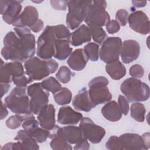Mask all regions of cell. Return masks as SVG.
Listing matches in <instances>:
<instances>
[{
  "label": "cell",
  "mask_w": 150,
  "mask_h": 150,
  "mask_svg": "<svg viewBox=\"0 0 150 150\" xmlns=\"http://www.w3.org/2000/svg\"><path fill=\"white\" fill-rule=\"evenodd\" d=\"M90 1L74 0L67 2L69 11L66 16V23L70 29L77 28L84 20Z\"/></svg>",
  "instance_id": "7"
},
{
  "label": "cell",
  "mask_w": 150,
  "mask_h": 150,
  "mask_svg": "<svg viewBox=\"0 0 150 150\" xmlns=\"http://www.w3.org/2000/svg\"><path fill=\"white\" fill-rule=\"evenodd\" d=\"M140 53L139 44L134 40L124 41L120 52V56L123 63L128 64L138 59Z\"/></svg>",
  "instance_id": "16"
},
{
  "label": "cell",
  "mask_w": 150,
  "mask_h": 150,
  "mask_svg": "<svg viewBox=\"0 0 150 150\" xmlns=\"http://www.w3.org/2000/svg\"><path fill=\"white\" fill-rule=\"evenodd\" d=\"M124 149L146 150V148L141 136L137 134L125 133L121 135Z\"/></svg>",
  "instance_id": "21"
},
{
  "label": "cell",
  "mask_w": 150,
  "mask_h": 150,
  "mask_svg": "<svg viewBox=\"0 0 150 150\" xmlns=\"http://www.w3.org/2000/svg\"><path fill=\"white\" fill-rule=\"evenodd\" d=\"M122 40L119 37H109L102 44L99 56L107 64L119 60V56L122 47Z\"/></svg>",
  "instance_id": "10"
},
{
  "label": "cell",
  "mask_w": 150,
  "mask_h": 150,
  "mask_svg": "<svg viewBox=\"0 0 150 150\" xmlns=\"http://www.w3.org/2000/svg\"><path fill=\"white\" fill-rule=\"evenodd\" d=\"M53 97L58 105H65L70 103L72 94L67 88L62 87L60 90L53 94Z\"/></svg>",
  "instance_id": "30"
},
{
  "label": "cell",
  "mask_w": 150,
  "mask_h": 150,
  "mask_svg": "<svg viewBox=\"0 0 150 150\" xmlns=\"http://www.w3.org/2000/svg\"><path fill=\"white\" fill-rule=\"evenodd\" d=\"M58 63L53 59L41 60L36 57H32L25 62V74L32 82L40 80L54 73L58 68Z\"/></svg>",
  "instance_id": "2"
},
{
  "label": "cell",
  "mask_w": 150,
  "mask_h": 150,
  "mask_svg": "<svg viewBox=\"0 0 150 150\" xmlns=\"http://www.w3.org/2000/svg\"><path fill=\"white\" fill-rule=\"evenodd\" d=\"M99 46L95 43H89L84 47V52L88 59L93 62H96L98 59Z\"/></svg>",
  "instance_id": "33"
},
{
  "label": "cell",
  "mask_w": 150,
  "mask_h": 150,
  "mask_svg": "<svg viewBox=\"0 0 150 150\" xmlns=\"http://www.w3.org/2000/svg\"><path fill=\"white\" fill-rule=\"evenodd\" d=\"M90 148V144L87 141V139L84 137L80 142L77 143L74 147V149H88Z\"/></svg>",
  "instance_id": "45"
},
{
  "label": "cell",
  "mask_w": 150,
  "mask_h": 150,
  "mask_svg": "<svg viewBox=\"0 0 150 150\" xmlns=\"http://www.w3.org/2000/svg\"><path fill=\"white\" fill-rule=\"evenodd\" d=\"M2 150H21L20 145L18 142H9L4 145L1 148Z\"/></svg>",
  "instance_id": "46"
},
{
  "label": "cell",
  "mask_w": 150,
  "mask_h": 150,
  "mask_svg": "<svg viewBox=\"0 0 150 150\" xmlns=\"http://www.w3.org/2000/svg\"><path fill=\"white\" fill-rule=\"evenodd\" d=\"M22 120L19 115L15 114V115H12L6 121V125L8 128L11 129H16L20 127L21 125Z\"/></svg>",
  "instance_id": "38"
},
{
  "label": "cell",
  "mask_w": 150,
  "mask_h": 150,
  "mask_svg": "<svg viewBox=\"0 0 150 150\" xmlns=\"http://www.w3.org/2000/svg\"><path fill=\"white\" fill-rule=\"evenodd\" d=\"M88 61V58L82 49H77L70 55L67 63L73 70L81 71L84 69Z\"/></svg>",
  "instance_id": "23"
},
{
  "label": "cell",
  "mask_w": 150,
  "mask_h": 150,
  "mask_svg": "<svg viewBox=\"0 0 150 150\" xmlns=\"http://www.w3.org/2000/svg\"><path fill=\"white\" fill-rule=\"evenodd\" d=\"M53 30L57 39H65L70 42L71 33L69 29L64 25H58L52 26Z\"/></svg>",
  "instance_id": "34"
},
{
  "label": "cell",
  "mask_w": 150,
  "mask_h": 150,
  "mask_svg": "<svg viewBox=\"0 0 150 150\" xmlns=\"http://www.w3.org/2000/svg\"><path fill=\"white\" fill-rule=\"evenodd\" d=\"M118 104L122 114L126 115L129 111V104L127 99L123 96L120 95L118 99Z\"/></svg>",
  "instance_id": "41"
},
{
  "label": "cell",
  "mask_w": 150,
  "mask_h": 150,
  "mask_svg": "<svg viewBox=\"0 0 150 150\" xmlns=\"http://www.w3.org/2000/svg\"><path fill=\"white\" fill-rule=\"evenodd\" d=\"M43 26H44L43 22L42 20L39 19L37 23L35 24L32 27H31L30 29L34 32H39L42 30V29L43 28Z\"/></svg>",
  "instance_id": "47"
},
{
  "label": "cell",
  "mask_w": 150,
  "mask_h": 150,
  "mask_svg": "<svg viewBox=\"0 0 150 150\" xmlns=\"http://www.w3.org/2000/svg\"><path fill=\"white\" fill-rule=\"evenodd\" d=\"M39 125L47 130L53 129L55 124V109L53 104H47L43 107L38 114Z\"/></svg>",
  "instance_id": "17"
},
{
  "label": "cell",
  "mask_w": 150,
  "mask_h": 150,
  "mask_svg": "<svg viewBox=\"0 0 150 150\" xmlns=\"http://www.w3.org/2000/svg\"><path fill=\"white\" fill-rule=\"evenodd\" d=\"M67 1H50V4L56 10L64 11L67 6Z\"/></svg>",
  "instance_id": "44"
},
{
  "label": "cell",
  "mask_w": 150,
  "mask_h": 150,
  "mask_svg": "<svg viewBox=\"0 0 150 150\" xmlns=\"http://www.w3.org/2000/svg\"><path fill=\"white\" fill-rule=\"evenodd\" d=\"M106 29L110 34L118 32L120 29V25L116 20H111L106 25Z\"/></svg>",
  "instance_id": "43"
},
{
  "label": "cell",
  "mask_w": 150,
  "mask_h": 150,
  "mask_svg": "<svg viewBox=\"0 0 150 150\" xmlns=\"http://www.w3.org/2000/svg\"><path fill=\"white\" fill-rule=\"evenodd\" d=\"M107 149L110 150H122L123 144L120 137L111 136L109 138L105 144Z\"/></svg>",
  "instance_id": "37"
},
{
  "label": "cell",
  "mask_w": 150,
  "mask_h": 150,
  "mask_svg": "<svg viewBox=\"0 0 150 150\" xmlns=\"http://www.w3.org/2000/svg\"><path fill=\"white\" fill-rule=\"evenodd\" d=\"M105 70L108 75L115 80L122 79L126 74L125 66L119 60L107 64L105 66Z\"/></svg>",
  "instance_id": "29"
},
{
  "label": "cell",
  "mask_w": 150,
  "mask_h": 150,
  "mask_svg": "<svg viewBox=\"0 0 150 150\" xmlns=\"http://www.w3.org/2000/svg\"><path fill=\"white\" fill-rule=\"evenodd\" d=\"M74 75V73L65 66H61L57 73L56 74V78L62 83H67L71 80V77Z\"/></svg>",
  "instance_id": "36"
},
{
  "label": "cell",
  "mask_w": 150,
  "mask_h": 150,
  "mask_svg": "<svg viewBox=\"0 0 150 150\" xmlns=\"http://www.w3.org/2000/svg\"><path fill=\"white\" fill-rule=\"evenodd\" d=\"M120 89L130 102L145 101L149 97V86L137 78L127 79L121 84Z\"/></svg>",
  "instance_id": "3"
},
{
  "label": "cell",
  "mask_w": 150,
  "mask_h": 150,
  "mask_svg": "<svg viewBox=\"0 0 150 150\" xmlns=\"http://www.w3.org/2000/svg\"><path fill=\"white\" fill-rule=\"evenodd\" d=\"M74 108L79 111H90L96 106L92 103L87 88H81L74 97L72 103Z\"/></svg>",
  "instance_id": "20"
},
{
  "label": "cell",
  "mask_w": 150,
  "mask_h": 150,
  "mask_svg": "<svg viewBox=\"0 0 150 150\" xmlns=\"http://www.w3.org/2000/svg\"><path fill=\"white\" fill-rule=\"evenodd\" d=\"M22 1H1L0 11L3 20L9 25H13L18 19L22 10Z\"/></svg>",
  "instance_id": "12"
},
{
  "label": "cell",
  "mask_w": 150,
  "mask_h": 150,
  "mask_svg": "<svg viewBox=\"0 0 150 150\" xmlns=\"http://www.w3.org/2000/svg\"><path fill=\"white\" fill-rule=\"evenodd\" d=\"M128 13L126 10L124 9H121L117 11L115 15V19H117L116 21L119 23V24L124 26H125L128 22Z\"/></svg>",
  "instance_id": "39"
},
{
  "label": "cell",
  "mask_w": 150,
  "mask_h": 150,
  "mask_svg": "<svg viewBox=\"0 0 150 150\" xmlns=\"http://www.w3.org/2000/svg\"><path fill=\"white\" fill-rule=\"evenodd\" d=\"M79 127L83 136L93 144L100 142L105 134V131L103 127L96 125L87 117H83Z\"/></svg>",
  "instance_id": "11"
},
{
  "label": "cell",
  "mask_w": 150,
  "mask_h": 150,
  "mask_svg": "<svg viewBox=\"0 0 150 150\" xmlns=\"http://www.w3.org/2000/svg\"><path fill=\"white\" fill-rule=\"evenodd\" d=\"M129 27L137 33L146 35L149 33V21L147 15L142 11H136L131 13L128 18Z\"/></svg>",
  "instance_id": "14"
},
{
  "label": "cell",
  "mask_w": 150,
  "mask_h": 150,
  "mask_svg": "<svg viewBox=\"0 0 150 150\" xmlns=\"http://www.w3.org/2000/svg\"><path fill=\"white\" fill-rule=\"evenodd\" d=\"M6 105L3 103V102H1V120H3L5 117L7 116L8 114V111L6 109Z\"/></svg>",
  "instance_id": "49"
},
{
  "label": "cell",
  "mask_w": 150,
  "mask_h": 150,
  "mask_svg": "<svg viewBox=\"0 0 150 150\" xmlns=\"http://www.w3.org/2000/svg\"><path fill=\"white\" fill-rule=\"evenodd\" d=\"M49 138L52 139L50 142V146L54 150H71L72 147L63 137L62 134L60 127L56 125L55 128L50 131Z\"/></svg>",
  "instance_id": "22"
},
{
  "label": "cell",
  "mask_w": 150,
  "mask_h": 150,
  "mask_svg": "<svg viewBox=\"0 0 150 150\" xmlns=\"http://www.w3.org/2000/svg\"><path fill=\"white\" fill-rule=\"evenodd\" d=\"M91 38L89 27L85 25H81L71 34L70 43L74 46H78L90 42Z\"/></svg>",
  "instance_id": "24"
},
{
  "label": "cell",
  "mask_w": 150,
  "mask_h": 150,
  "mask_svg": "<svg viewBox=\"0 0 150 150\" xmlns=\"http://www.w3.org/2000/svg\"><path fill=\"white\" fill-rule=\"evenodd\" d=\"M39 122L36 121L35 117L29 118L22 124V127L37 142H44L47 138H49L50 132L39 127Z\"/></svg>",
  "instance_id": "15"
},
{
  "label": "cell",
  "mask_w": 150,
  "mask_h": 150,
  "mask_svg": "<svg viewBox=\"0 0 150 150\" xmlns=\"http://www.w3.org/2000/svg\"><path fill=\"white\" fill-rule=\"evenodd\" d=\"M27 93L30 97L29 105L31 112L38 114L40 109L48 103L49 92L43 87L41 83H36L27 87Z\"/></svg>",
  "instance_id": "9"
},
{
  "label": "cell",
  "mask_w": 150,
  "mask_h": 150,
  "mask_svg": "<svg viewBox=\"0 0 150 150\" xmlns=\"http://www.w3.org/2000/svg\"><path fill=\"white\" fill-rule=\"evenodd\" d=\"M55 40L53 26H47L37 41V55L40 59H52L55 53Z\"/></svg>",
  "instance_id": "8"
},
{
  "label": "cell",
  "mask_w": 150,
  "mask_h": 150,
  "mask_svg": "<svg viewBox=\"0 0 150 150\" xmlns=\"http://www.w3.org/2000/svg\"><path fill=\"white\" fill-rule=\"evenodd\" d=\"M15 139L19 142L21 149L38 150L39 149L37 141L25 129L19 130L18 132Z\"/></svg>",
  "instance_id": "27"
},
{
  "label": "cell",
  "mask_w": 150,
  "mask_h": 150,
  "mask_svg": "<svg viewBox=\"0 0 150 150\" xmlns=\"http://www.w3.org/2000/svg\"><path fill=\"white\" fill-rule=\"evenodd\" d=\"M101 113L105 119L112 122L117 121L122 117V112L118 103L114 100L105 104L101 108Z\"/></svg>",
  "instance_id": "25"
},
{
  "label": "cell",
  "mask_w": 150,
  "mask_h": 150,
  "mask_svg": "<svg viewBox=\"0 0 150 150\" xmlns=\"http://www.w3.org/2000/svg\"><path fill=\"white\" fill-rule=\"evenodd\" d=\"M60 130L63 137L70 144H76L84 137L80 127L66 126L60 128Z\"/></svg>",
  "instance_id": "26"
},
{
  "label": "cell",
  "mask_w": 150,
  "mask_h": 150,
  "mask_svg": "<svg viewBox=\"0 0 150 150\" xmlns=\"http://www.w3.org/2000/svg\"><path fill=\"white\" fill-rule=\"evenodd\" d=\"M12 81L17 87H25L28 84L32 83V81L30 80V79L26 76V74H24L21 76L13 79Z\"/></svg>",
  "instance_id": "42"
},
{
  "label": "cell",
  "mask_w": 150,
  "mask_h": 150,
  "mask_svg": "<svg viewBox=\"0 0 150 150\" xmlns=\"http://www.w3.org/2000/svg\"><path fill=\"white\" fill-rule=\"evenodd\" d=\"M43 87L47 91L55 93L62 88L60 83L53 77H49L41 82Z\"/></svg>",
  "instance_id": "32"
},
{
  "label": "cell",
  "mask_w": 150,
  "mask_h": 150,
  "mask_svg": "<svg viewBox=\"0 0 150 150\" xmlns=\"http://www.w3.org/2000/svg\"><path fill=\"white\" fill-rule=\"evenodd\" d=\"M10 88V85L9 83H1V97L6 94L9 88Z\"/></svg>",
  "instance_id": "48"
},
{
  "label": "cell",
  "mask_w": 150,
  "mask_h": 150,
  "mask_svg": "<svg viewBox=\"0 0 150 150\" xmlns=\"http://www.w3.org/2000/svg\"><path fill=\"white\" fill-rule=\"evenodd\" d=\"M132 3L135 7L141 8V7H144L146 5V1H132Z\"/></svg>",
  "instance_id": "51"
},
{
  "label": "cell",
  "mask_w": 150,
  "mask_h": 150,
  "mask_svg": "<svg viewBox=\"0 0 150 150\" xmlns=\"http://www.w3.org/2000/svg\"><path fill=\"white\" fill-rule=\"evenodd\" d=\"M35 52V38L27 27H15L4 38L1 55L6 60L23 62L32 57Z\"/></svg>",
  "instance_id": "1"
},
{
  "label": "cell",
  "mask_w": 150,
  "mask_h": 150,
  "mask_svg": "<svg viewBox=\"0 0 150 150\" xmlns=\"http://www.w3.org/2000/svg\"><path fill=\"white\" fill-rule=\"evenodd\" d=\"M0 81L1 83H9L13 79L21 76L25 74L23 67L21 62H8L3 64V61L1 60Z\"/></svg>",
  "instance_id": "13"
},
{
  "label": "cell",
  "mask_w": 150,
  "mask_h": 150,
  "mask_svg": "<svg viewBox=\"0 0 150 150\" xmlns=\"http://www.w3.org/2000/svg\"><path fill=\"white\" fill-rule=\"evenodd\" d=\"M108 84L107 79L103 76L96 77L88 83L89 96L95 106L105 103L111 99L112 95L107 87Z\"/></svg>",
  "instance_id": "6"
},
{
  "label": "cell",
  "mask_w": 150,
  "mask_h": 150,
  "mask_svg": "<svg viewBox=\"0 0 150 150\" xmlns=\"http://www.w3.org/2000/svg\"><path fill=\"white\" fill-rule=\"evenodd\" d=\"M145 112V106L141 103H134L131 106V116L138 122L144 121Z\"/></svg>",
  "instance_id": "31"
},
{
  "label": "cell",
  "mask_w": 150,
  "mask_h": 150,
  "mask_svg": "<svg viewBox=\"0 0 150 150\" xmlns=\"http://www.w3.org/2000/svg\"><path fill=\"white\" fill-rule=\"evenodd\" d=\"M91 38L94 41L98 44L104 42L107 38V34L105 30L101 27H89Z\"/></svg>",
  "instance_id": "35"
},
{
  "label": "cell",
  "mask_w": 150,
  "mask_h": 150,
  "mask_svg": "<svg viewBox=\"0 0 150 150\" xmlns=\"http://www.w3.org/2000/svg\"><path fill=\"white\" fill-rule=\"evenodd\" d=\"M70 43L69 40L56 39L54 57L60 60H66L72 53V48L70 46Z\"/></svg>",
  "instance_id": "28"
},
{
  "label": "cell",
  "mask_w": 150,
  "mask_h": 150,
  "mask_svg": "<svg viewBox=\"0 0 150 150\" xmlns=\"http://www.w3.org/2000/svg\"><path fill=\"white\" fill-rule=\"evenodd\" d=\"M26 87H15L5 99L6 106L15 114L26 115L32 112L30 109V100Z\"/></svg>",
  "instance_id": "4"
},
{
  "label": "cell",
  "mask_w": 150,
  "mask_h": 150,
  "mask_svg": "<svg viewBox=\"0 0 150 150\" xmlns=\"http://www.w3.org/2000/svg\"><path fill=\"white\" fill-rule=\"evenodd\" d=\"M141 137L143 139V141L146 146V148L148 149H149V132H146L145 134H144Z\"/></svg>",
  "instance_id": "50"
},
{
  "label": "cell",
  "mask_w": 150,
  "mask_h": 150,
  "mask_svg": "<svg viewBox=\"0 0 150 150\" xmlns=\"http://www.w3.org/2000/svg\"><path fill=\"white\" fill-rule=\"evenodd\" d=\"M107 3L105 1H91L88 6L84 21L88 27L106 26L110 21L108 13L105 11Z\"/></svg>",
  "instance_id": "5"
},
{
  "label": "cell",
  "mask_w": 150,
  "mask_h": 150,
  "mask_svg": "<svg viewBox=\"0 0 150 150\" xmlns=\"http://www.w3.org/2000/svg\"><path fill=\"white\" fill-rule=\"evenodd\" d=\"M38 18L39 15L36 8L32 6H27L24 8L13 26L17 28L29 27L30 28L37 23L39 19Z\"/></svg>",
  "instance_id": "18"
},
{
  "label": "cell",
  "mask_w": 150,
  "mask_h": 150,
  "mask_svg": "<svg viewBox=\"0 0 150 150\" xmlns=\"http://www.w3.org/2000/svg\"><path fill=\"white\" fill-rule=\"evenodd\" d=\"M144 70L143 67L138 64H135L132 66L129 69V74L134 78H141L143 77Z\"/></svg>",
  "instance_id": "40"
},
{
  "label": "cell",
  "mask_w": 150,
  "mask_h": 150,
  "mask_svg": "<svg viewBox=\"0 0 150 150\" xmlns=\"http://www.w3.org/2000/svg\"><path fill=\"white\" fill-rule=\"evenodd\" d=\"M82 118V114L75 111L69 106L62 107L57 115V121L63 125H76Z\"/></svg>",
  "instance_id": "19"
}]
</instances>
